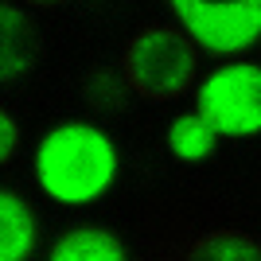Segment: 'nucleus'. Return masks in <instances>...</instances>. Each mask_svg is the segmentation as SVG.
<instances>
[{
    "label": "nucleus",
    "instance_id": "10",
    "mask_svg": "<svg viewBox=\"0 0 261 261\" xmlns=\"http://www.w3.org/2000/svg\"><path fill=\"white\" fill-rule=\"evenodd\" d=\"M20 148V125L12 113H0V160H12Z\"/></svg>",
    "mask_w": 261,
    "mask_h": 261
},
{
    "label": "nucleus",
    "instance_id": "6",
    "mask_svg": "<svg viewBox=\"0 0 261 261\" xmlns=\"http://www.w3.org/2000/svg\"><path fill=\"white\" fill-rule=\"evenodd\" d=\"M47 261H129V250L109 226H74L51 246Z\"/></svg>",
    "mask_w": 261,
    "mask_h": 261
},
{
    "label": "nucleus",
    "instance_id": "3",
    "mask_svg": "<svg viewBox=\"0 0 261 261\" xmlns=\"http://www.w3.org/2000/svg\"><path fill=\"white\" fill-rule=\"evenodd\" d=\"M187 39L215 59L246 55L261 43V0H172Z\"/></svg>",
    "mask_w": 261,
    "mask_h": 261
},
{
    "label": "nucleus",
    "instance_id": "1",
    "mask_svg": "<svg viewBox=\"0 0 261 261\" xmlns=\"http://www.w3.org/2000/svg\"><path fill=\"white\" fill-rule=\"evenodd\" d=\"M117 144L90 121H63L39 137L32 175L35 187L59 207H90L117 184Z\"/></svg>",
    "mask_w": 261,
    "mask_h": 261
},
{
    "label": "nucleus",
    "instance_id": "8",
    "mask_svg": "<svg viewBox=\"0 0 261 261\" xmlns=\"http://www.w3.org/2000/svg\"><path fill=\"white\" fill-rule=\"evenodd\" d=\"M164 141H168V152H172L175 160L203 164V160L215 156L218 133L211 129V121H203L199 113H179V117H172V125H168V133H164Z\"/></svg>",
    "mask_w": 261,
    "mask_h": 261
},
{
    "label": "nucleus",
    "instance_id": "5",
    "mask_svg": "<svg viewBox=\"0 0 261 261\" xmlns=\"http://www.w3.org/2000/svg\"><path fill=\"white\" fill-rule=\"evenodd\" d=\"M0 74L4 82H20L28 70L35 66V55H39V35H35L28 12L16 8V4H4L0 8Z\"/></svg>",
    "mask_w": 261,
    "mask_h": 261
},
{
    "label": "nucleus",
    "instance_id": "9",
    "mask_svg": "<svg viewBox=\"0 0 261 261\" xmlns=\"http://www.w3.org/2000/svg\"><path fill=\"white\" fill-rule=\"evenodd\" d=\"M187 261H261V246L242 234H211L191 250Z\"/></svg>",
    "mask_w": 261,
    "mask_h": 261
},
{
    "label": "nucleus",
    "instance_id": "2",
    "mask_svg": "<svg viewBox=\"0 0 261 261\" xmlns=\"http://www.w3.org/2000/svg\"><path fill=\"white\" fill-rule=\"evenodd\" d=\"M195 113L211 121V129L230 141H246L261 133V63L215 66L195 94Z\"/></svg>",
    "mask_w": 261,
    "mask_h": 261
},
{
    "label": "nucleus",
    "instance_id": "7",
    "mask_svg": "<svg viewBox=\"0 0 261 261\" xmlns=\"http://www.w3.org/2000/svg\"><path fill=\"white\" fill-rule=\"evenodd\" d=\"M35 250V215L20 191H0V261H28Z\"/></svg>",
    "mask_w": 261,
    "mask_h": 261
},
{
    "label": "nucleus",
    "instance_id": "4",
    "mask_svg": "<svg viewBox=\"0 0 261 261\" xmlns=\"http://www.w3.org/2000/svg\"><path fill=\"white\" fill-rule=\"evenodd\" d=\"M129 78L148 94H179L195 78V47L168 28H148L129 47Z\"/></svg>",
    "mask_w": 261,
    "mask_h": 261
}]
</instances>
